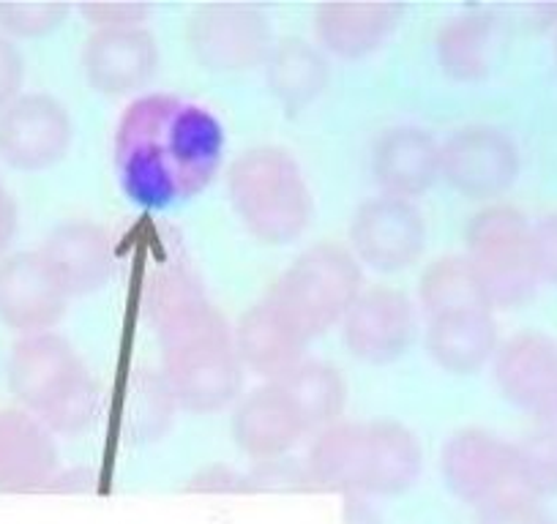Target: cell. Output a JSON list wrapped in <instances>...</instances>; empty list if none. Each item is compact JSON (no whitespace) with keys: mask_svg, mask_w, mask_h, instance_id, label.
<instances>
[{"mask_svg":"<svg viewBox=\"0 0 557 524\" xmlns=\"http://www.w3.org/2000/svg\"><path fill=\"white\" fill-rule=\"evenodd\" d=\"M227 137L208 107L173 93H143L115 126V173L139 208L178 205L219 175Z\"/></svg>","mask_w":557,"mask_h":524,"instance_id":"cell-1","label":"cell"},{"mask_svg":"<svg viewBox=\"0 0 557 524\" xmlns=\"http://www.w3.org/2000/svg\"><path fill=\"white\" fill-rule=\"evenodd\" d=\"M148 317L157 330L159 372L181 410L222 413L240 399L244 363L235 350L233 325L208 301L186 269H168L148 287Z\"/></svg>","mask_w":557,"mask_h":524,"instance_id":"cell-2","label":"cell"},{"mask_svg":"<svg viewBox=\"0 0 557 524\" xmlns=\"http://www.w3.org/2000/svg\"><path fill=\"white\" fill-rule=\"evenodd\" d=\"M304 462L318 491L372 500L410 491L424 470V448L399 421H339L314 435Z\"/></svg>","mask_w":557,"mask_h":524,"instance_id":"cell-3","label":"cell"},{"mask_svg":"<svg viewBox=\"0 0 557 524\" xmlns=\"http://www.w3.org/2000/svg\"><path fill=\"white\" fill-rule=\"evenodd\" d=\"M9 394L52 435H79L96 421L101 394L83 358L61 334L20 336L7 361Z\"/></svg>","mask_w":557,"mask_h":524,"instance_id":"cell-4","label":"cell"},{"mask_svg":"<svg viewBox=\"0 0 557 524\" xmlns=\"http://www.w3.org/2000/svg\"><path fill=\"white\" fill-rule=\"evenodd\" d=\"M227 197L240 227L262 246H287L312 224V191L290 151L246 148L227 170Z\"/></svg>","mask_w":557,"mask_h":524,"instance_id":"cell-5","label":"cell"},{"mask_svg":"<svg viewBox=\"0 0 557 524\" xmlns=\"http://www.w3.org/2000/svg\"><path fill=\"white\" fill-rule=\"evenodd\" d=\"M363 292V269L347 246L323 240L304 249L268 287L265 301L307 341L342 325Z\"/></svg>","mask_w":557,"mask_h":524,"instance_id":"cell-6","label":"cell"},{"mask_svg":"<svg viewBox=\"0 0 557 524\" xmlns=\"http://www.w3.org/2000/svg\"><path fill=\"white\" fill-rule=\"evenodd\" d=\"M465 257L484 285L492 312L524 307L539 292L533 222L517 205L479 208L465 224Z\"/></svg>","mask_w":557,"mask_h":524,"instance_id":"cell-7","label":"cell"},{"mask_svg":"<svg viewBox=\"0 0 557 524\" xmlns=\"http://www.w3.org/2000/svg\"><path fill=\"white\" fill-rule=\"evenodd\" d=\"M186 47L206 72L244 74L265 63L271 23L251 3H202L186 20Z\"/></svg>","mask_w":557,"mask_h":524,"instance_id":"cell-8","label":"cell"},{"mask_svg":"<svg viewBox=\"0 0 557 524\" xmlns=\"http://www.w3.org/2000/svg\"><path fill=\"white\" fill-rule=\"evenodd\" d=\"M522 157L513 137L490 123H470L441 142V180L473 202H497L513 189Z\"/></svg>","mask_w":557,"mask_h":524,"instance_id":"cell-9","label":"cell"},{"mask_svg":"<svg viewBox=\"0 0 557 524\" xmlns=\"http://www.w3.org/2000/svg\"><path fill=\"white\" fill-rule=\"evenodd\" d=\"M347 238L361 269L401 274L424 257L426 219L416 202L380 195L358 205Z\"/></svg>","mask_w":557,"mask_h":524,"instance_id":"cell-10","label":"cell"},{"mask_svg":"<svg viewBox=\"0 0 557 524\" xmlns=\"http://www.w3.org/2000/svg\"><path fill=\"white\" fill-rule=\"evenodd\" d=\"M492 379L513 410L539 426H557V339L541 330H519L500 341L492 358Z\"/></svg>","mask_w":557,"mask_h":524,"instance_id":"cell-11","label":"cell"},{"mask_svg":"<svg viewBox=\"0 0 557 524\" xmlns=\"http://www.w3.org/2000/svg\"><path fill=\"white\" fill-rule=\"evenodd\" d=\"M74 140L66 104L50 93H23L0 110V162L41 173L61 162Z\"/></svg>","mask_w":557,"mask_h":524,"instance_id":"cell-12","label":"cell"},{"mask_svg":"<svg viewBox=\"0 0 557 524\" xmlns=\"http://www.w3.org/2000/svg\"><path fill=\"white\" fill-rule=\"evenodd\" d=\"M441 475L446 489L465 506L481 508L517 489V451L484 426H465L448 435L441 448Z\"/></svg>","mask_w":557,"mask_h":524,"instance_id":"cell-13","label":"cell"},{"mask_svg":"<svg viewBox=\"0 0 557 524\" xmlns=\"http://www.w3.org/2000/svg\"><path fill=\"white\" fill-rule=\"evenodd\" d=\"M418 339V307L396 287H363L342 320V345L356 361L388 366Z\"/></svg>","mask_w":557,"mask_h":524,"instance_id":"cell-14","label":"cell"},{"mask_svg":"<svg viewBox=\"0 0 557 524\" xmlns=\"http://www.w3.org/2000/svg\"><path fill=\"white\" fill-rule=\"evenodd\" d=\"M69 296L41 251H9L0 260V323L12 334H50L66 317Z\"/></svg>","mask_w":557,"mask_h":524,"instance_id":"cell-15","label":"cell"},{"mask_svg":"<svg viewBox=\"0 0 557 524\" xmlns=\"http://www.w3.org/2000/svg\"><path fill=\"white\" fill-rule=\"evenodd\" d=\"M157 72L159 45L148 28L90 30L83 47V74L99 96L137 99Z\"/></svg>","mask_w":557,"mask_h":524,"instance_id":"cell-16","label":"cell"},{"mask_svg":"<svg viewBox=\"0 0 557 524\" xmlns=\"http://www.w3.org/2000/svg\"><path fill=\"white\" fill-rule=\"evenodd\" d=\"M369 167L380 195L412 202L441 180V140L421 126H391L374 140Z\"/></svg>","mask_w":557,"mask_h":524,"instance_id":"cell-17","label":"cell"},{"mask_svg":"<svg viewBox=\"0 0 557 524\" xmlns=\"http://www.w3.org/2000/svg\"><path fill=\"white\" fill-rule=\"evenodd\" d=\"M230 435L240 453L255 462H268L290 457L309 429L282 388L276 383H262L235 402Z\"/></svg>","mask_w":557,"mask_h":524,"instance_id":"cell-18","label":"cell"},{"mask_svg":"<svg viewBox=\"0 0 557 524\" xmlns=\"http://www.w3.org/2000/svg\"><path fill=\"white\" fill-rule=\"evenodd\" d=\"M39 251L69 298L99 292L115 269L110 233L88 219L58 224Z\"/></svg>","mask_w":557,"mask_h":524,"instance_id":"cell-19","label":"cell"},{"mask_svg":"<svg viewBox=\"0 0 557 524\" xmlns=\"http://www.w3.org/2000/svg\"><path fill=\"white\" fill-rule=\"evenodd\" d=\"M405 14L401 3H320L312 14L314 41L325 55L361 61L396 34Z\"/></svg>","mask_w":557,"mask_h":524,"instance_id":"cell-20","label":"cell"},{"mask_svg":"<svg viewBox=\"0 0 557 524\" xmlns=\"http://www.w3.org/2000/svg\"><path fill=\"white\" fill-rule=\"evenodd\" d=\"M61 470L55 435L23 408H0V491H41Z\"/></svg>","mask_w":557,"mask_h":524,"instance_id":"cell-21","label":"cell"},{"mask_svg":"<svg viewBox=\"0 0 557 524\" xmlns=\"http://www.w3.org/2000/svg\"><path fill=\"white\" fill-rule=\"evenodd\" d=\"M178 410L164 374L159 369L137 366L117 383L110 404L112 429L128 446H148L173 429Z\"/></svg>","mask_w":557,"mask_h":524,"instance_id":"cell-22","label":"cell"},{"mask_svg":"<svg viewBox=\"0 0 557 524\" xmlns=\"http://www.w3.org/2000/svg\"><path fill=\"white\" fill-rule=\"evenodd\" d=\"M426 355L443 372L468 377L492 363L500 334L492 309H465L426 320Z\"/></svg>","mask_w":557,"mask_h":524,"instance_id":"cell-23","label":"cell"},{"mask_svg":"<svg viewBox=\"0 0 557 524\" xmlns=\"http://www.w3.org/2000/svg\"><path fill=\"white\" fill-rule=\"evenodd\" d=\"M235 350L246 372H255L265 383L282 377L290 366L307 358L309 341L287 323L271 303H251L233 328Z\"/></svg>","mask_w":557,"mask_h":524,"instance_id":"cell-24","label":"cell"},{"mask_svg":"<svg viewBox=\"0 0 557 524\" xmlns=\"http://www.w3.org/2000/svg\"><path fill=\"white\" fill-rule=\"evenodd\" d=\"M265 88L271 99L290 115L312 107L329 90L331 66L318 45L298 36L273 41L265 63Z\"/></svg>","mask_w":557,"mask_h":524,"instance_id":"cell-25","label":"cell"},{"mask_svg":"<svg viewBox=\"0 0 557 524\" xmlns=\"http://www.w3.org/2000/svg\"><path fill=\"white\" fill-rule=\"evenodd\" d=\"M271 383H276L282 394L290 399L296 413L307 424L309 435L312 432L318 435V432L345 421L347 379L334 363L304 358Z\"/></svg>","mask_w":557,"mask_h":524,"instance_id":"cell-26","label":"cell"},{"mask_svg":"<svg viewBox=\"0 0 557 524\" xmlns=\"http://www.w3.org/2000/svg\"><path fill=\"white\" fill-rule=\"evenodd\" d=\"M492 41H495V23L490 14H457L437 30V66L454 83H479L490 72Z\"/></svg>","mask_w":557,"mask_h":524,"instance_id":"cell-27","label":"cell"},{"mask_svg":"<svg viewBox=\"0 0 557 524\" xmlns=\"http://www.w3.org/2000/svg\"><path fill=\"white\" fill-rule=\"evenodd\" d=\"M418 307L426 320L465 309H492L484 285L465 254H443L426 265L418 279Z\"/></svg>","mask_w":557,"mask_h":524,"instance_id":"cell-28","label":"cell"},{"mask_svg":"<svg viewBox=\"0 0 557 524\" xmlns=\"http://www.w3.org/2000/svg\"><path fill=\"white\" fill-rule=\"evenodd\" d=\"M517 451V489L546 500L557 497V426H535L513 442Z\"/></svg>","mask_w":557,"mask_h":524,"instance_id":"cell-29","label":"cell"},{"mask_svg":"<svg viewBox=\"0 0 557 524\" xmlns=\"http://www.w3.org/2000/svg\"><path fill=\"white\" fill-rule=\"evenodd\" d=\"M72 14L69 3H0V34L7 39H45Z\"/></svg>","mask_w":557,"mask_h":524,"instance_id":"cell-30","label":"cell"},{"mask_svg":"<svg viewBox=\"0 0 557 524\" xmlns=\"http://www.w3.org/2000/svg\"><path fill=\"white\" fill-rule=\"evenodd\" d=\"M475 524H555L544 500L522 489H511L479 508Z\"/></svg>","mask_w":557,"mask_h":524,"instance_id":"cell-31","label":"cell"},{"mask_svg":"<svg viewBox=\"0 0 557 524\" xmlns=\"http://www.w3.org/2000/svg\"><path fill=\"white\" fill-rule=\"evenodd\" d=\"M251 491H318L304 459L278 457L246 470Z\"/></svg>","mask_w":557,"mask_h":524,"instance_id":"cell-32","label":"cell"},{"mask_svg":"<svg viewBox=\"0 0 557 524\" xmlns=\"http://www.w3.org/2000/svg\"><path fill=\"white\" fill-rule=\"evenodd\" d=\"M79 14L85 17V23L94 30H128V28H148V20H151L153 9L148 3H110V0H101V3H83Z\"/></svg>","mask_w":557,"mask_h":524,"instance_id":"cell-33","label":"cell"},{"mask_svg":"<svg viewBox=\"0 0 557 524\" xmlns=\"http://www.w3.org/2000/svg\"><path fill=\"white\" fill-rule=\"evenodd\" d=\"M191 495H249V475L230 464H208L197 470L184 486Z\"/></svg>","mask_w":557,"mask_h":524,"instance_id":"cell-34","label":"cell"},{"mask_svg":"<svg viewBox=\"0 0 557 524\" xmlns=\"http://www.w3.org/2000/svg\"><path fill=\"white\" fill-rule=\"evenodd\" d=\"M533 240L541 282L557 287V211L544 213L533 222Z\"/></svg>","mask_w":557,"mask_h":524,"instance_id":"cell-35","label":"cell"},{"mask_svg":"<svg viewBox=\"0 0 557 524\" xmlns=\"http://www.w3.org/2000/svg\"><path fill=\"white\" fill-rule=\"evenodd\" d=\"M25 61L12 39L0 34V110H7L17 96H23Z\"/></svg>","mask_w":557,"mask_h":524,"instance_id":"cell-36","label":"cell"},{"mask_svg":"<svg viewBox=\"0 0 557 524\" xmlns=\"http://www.w3.org/2000/svg\"><path fill=\"white\" fill-rule=\"evenodd\" d=\"M99 486L94 467H61L45 486V495H90Z\"/></svg>","mask_w":557,"mask_h":524,"instance_id":"cell-37","label":"cell"},{"mask_svg":"<svg viewBox=\"0 0 557 524\" xmlns=\"http://www.w3.org/2000/svg\"><path fill=\"white\" fill-rule=\"evenodd\" d=\"M20 229V208L9 186L0 180V260L9 254Z\"/></svg>","mask_w":557,"mask_h":524,"instance_id":"cell-38","label":"cell"},{"mask_svg":"<svg viewBox=\"0 0 557 524\" xmlns=\"http://www.w3.org/2000/svg\"><path fill=\"white\" fill-rule=\"evenodd\" d=\"M345 524H380V516L367 500H361V497H347Z\"/></svg>","mask_w":557,"mask_h":524,"instance_id":"cell-39","label":"cell"},{"mask_svg":"<svg viewBox=\"0 0 557 524\" xmlns=\"http://www.w3.org/2000/svg\"><path fill=\"white\" fill-rule=\"evenodd\" d=\"M552 52H555V72H557V25L552 30Z\"/></svg>","mask_w":557,"mask_h":524,"instance_id":"cell-40","label":"cell"}]
</instances>
